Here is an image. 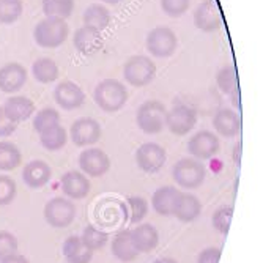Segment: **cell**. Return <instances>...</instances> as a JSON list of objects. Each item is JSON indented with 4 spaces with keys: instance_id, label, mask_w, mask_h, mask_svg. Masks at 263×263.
Segmentation results:
<instances>
[{
    "instance_id": "83f0119b",
    "label": "cell",
    "mask_w": 263,
    "mask_h": 263,
    "mask_svg": "<svg viewBox=\"0 0 263 263\" xmlns=\"http://www.w3.org/2000/svg\"><path fill=\"white\" fill-rule=\"evenodd\" d=\"M22 162V153L13 142H0V171H14Z\"/></svg>"
},
{
    "instance_id": "4fadbf2b",
    "label": "cell",
    "mask_w": 263,
    "mask_h": 263,
    "mask_svg": "<svg viewBox=\"0 0 263 263\" xmlns=\"http://www.w3.org/2000/svg\"><path fill=\"white\" fill-rule=\"evenodd\" d=\"M79 167L90 177H103L110 169V159L100 148H87L79 155Z\"/></svg>"
},
{
    "instance_id": "277c9868",
    "label": "cell",
    "mask_w": 263,
    "mask_h": 263,
    "mask_svg": "<svg viewBox=\"0 0 263 263\" xmlns=\"http://www.w3.org/2000/svg\"><path fill=\"white\" fill-rule=\"evenodd\" d=\"M123 76L133 87H145L156 76V65L150 57L134 55L123 66Z\"/></svg>"
},
{
    "instance_id": "52a82bcc",
    "label": "cell",
    "mask_w": 263,
    "mask_h": 263,
    "mask_svg": "<svg viewBox=\"0 0 263 263\" xmlns=\"http://www.w3.org/2000/svg\"><path fill=\"white\" fill-rule=\"evenodd\" d=\"M145 44H147L148 52L153 57L167 59L175 52L177 46H178V40H177V35L174 33L172 29L161 26V27L153 29L147 35Z\"/></svg>"
},
{
    "instance_id": "60d3db41",
    "label": "cell",
    "mask_w": 263,
    "mask_h": 263,
    "mask_svg": "<svg viewBox=\"0 0 263 263\" xmlns=\"http://www.w3.org/2000/svg\"><path fill=\"white\" fill-rule=\"evenodd\" d=\"M17 125L8 120V117L4 112V107L0 106V137H8L16 131Z\"/></svg>"
},
{
    "instance_id": "8d00e7d4",
    "label": "cell",
    "mask_w": 263,
    "mask_h": 263,
    "mask_svg": "<svg viewBox=\"0 0 263 263\" xmlns=\"http://www.w3.org/2000/svg\"><path fill=\"white\" fill-rule=\"evenodd\" d=\"M17 193L16 181L8 175H0V206L10 205Z\"/></svg>"
},
{
    "instance_id": "ab89813d",
    "label": "cell",
    "mask_w": 263,
    "mask_h": 263,
    "mask_svg": "<svg viewBox=\"0 0 263 263\" xmlns=\"http://www.w3.org/2000/svg\"><path fill=\"white\" fill-rule=\"evenodd\" d=\"M219 260H221L219 248H206L197 257V263H219Z\"/></svg>"
},
{
    "instance_id": "4316f807",
    "label": "cell",
    "mask_w": 263,
    "mask_h": 263,
    "mask_svg": "<svg viewBox=\"0 0 263 263\" xmlns=\"http://www.w3.org/2000/svg\"><path fill=\"white\" fill-rule=\"evenodd\" d=\"M32 74L41 84H51L59 79L60 69H59V65L52 59L40 57L32 65Z\"/></svg>"
},
{
    "instance_id": "f1b7e54d",
    "label": "cell",
    "mask_w": 263,
    "mask_h": 263,
    "mask_svg": "<svg viewBox=\"0 0 263 263\" xmlns=\"http://www.w3.org/2000/svg\"><path fill=\"white\" fill-rule=\"evenodd\" d=\"M40 142L41 145L49 150V152H57V150H62L66 142H68V133L63 126L57 125L51 129H46L44 133L40 134Z\"/></svg>"
},
{
    "instance_id": "ac0fdd59",
    "label": "cell",
    "mask_w": 263,
    "mask_h": 263,
    "mask_svg": "<svg viewBox=\"0 0 263 263\" xmlns=\"http://www.w3.org/2000/svg\"><path fill=\"white\" fill-rule=\"evenodd\" d=\"M51 177H52L51 165L44 161H41V159L30 161L22 171L24 183L32 189H40V187L46 186L51 181Z\"/></svg>"
},
{
    "instance_id": "7a4b0ae2",
    "label": "cell",
    "mask_w": 263,
    "mask_h": 263,
    "mask_svg": "<svg viewBox=\"0 0 263 263\" xmlns=\"http://www.w3.org/2000/svg\"><path fill=\"white\" fill-rule=\"evenodd\" d=\"M69 35V27L62 17H46L36 24L33 36L38 46L54 49L62 46Z\"/></svg>"
},
{
    "instance_id": "d6986e66",
    "label": "cell",
    "mask_w": 263,
    "mask_h": 263,
    "mask_svg": "<svg viewBox=\"0 0 263 263\" xmlns=\"http://www.w3.org/2000/svg\"><path fill=\"white\" fill-rule=\"evenodd\" d=\"M74 47L84 55H91L95 52L101 51L103 47V36L101 32L91 27H81L74 32L73 36Z\"/></svg>"
},
{
    "instance_id": "cb8c5ba5",
    "label": "cell",
    "mask_w": 263,
    "mask_h": 263,
    "mask_svg": "<svg viewBox=\"0 0 263 263\" xmlns=\"http://www.w3.org/2000/svg\"><path fill=\"white\" fill-rule=\"evenodd\" d=\"M63 255L68 263H90L93 251H90L81 240V236L71 235L63 243Z\"/></svg>"
},
{
    "instance_id": "f6af8a7d",
    "label": "cell",
    "mask_w": 263,
    "mask_h": 263,
    "mask_svg": "<svg viewBox=\"0 0 263 263\" xmlns=\"http://www.w3.org/2000/svg\"><path fill=\"white\" fill-rule=\"evenodd\" d=\"M104 4H109V5H117V4H120L122 0H103Z\"/></svg>"
},
{
    "instance_id": "6da1fadb",
    "label": "cell",
    "mask_w": 263,
    "mask_h": 263,
    "mask_svg": "<svg viewBox=\"0 0 263 263\" xmlns=\"http://www.w3.org/2000/svg\"><path fill=\"white\" fill-rule=\"evenodd\" d=\"M93 100L104 112H117L126 104L128 90L120 81L104 79L95 88Z\"/></svg>"
},
{
    "instance_id": "603a6c76",
    "label": "cell",
    "mask_w": 263,
    "mask_h": 263,
    "mask_svg": "<svg viewBox=\"0 0 263 263\" xmlns=\"http://www.w3.org/2000/svg\"><path fill=\"white\" fill-rule=\"evenodd\" d=\"M134 246L139 252H152L159 243V233L152 224H140L131 230Z\"/></svg>"
},
{
    "instance_id": "7402d4cb",
    "label": "cell",
    "mask_w": 263,
    "mask_h": 263,
    "mask_svg": "<svg viewBox=\"0 0 263 263\" xmlns=\"http://www.w3.org/2000/svg\"><path fill=\"white\" fill-rule=\"evenodd\" d=\"M202 213V203L200 200L193 194H180L178 200L174 208V214L181 222H193L196 221Z\"/></svg>"
},
{
    "instance_id": "7bdbcfd3",
    "label": "cell",
    "mask_w": 263,
    "mask_h": 263,
    "mask_svg": "<svg viewBox=\"0 0 263 263\" xmlns=\"http://www.w3.org/2000/svg\"><path fill=\"white\" fill-rule=\"evenodd\" d=\"M243 143L241 142H238L236 143V147L233 148V162L236 164V165H241V147Z\"/></svg>"
},
{
    "instance_id": "d590c367",
    "label": "cell",
    "mask_w": 263,
    "mask_h": 263,
    "mask_svg": "<svg viewBox=\"0 0 263 263\" xmlns=\"http://www.w3.org/2000/svg\"><path fill=\"white\" fill-rule=\"evenodd\" d=\"M128 210H129V222H140L148 213V203L140 196H131L128 199Z\"/></svg>"
},
{
    "instance_id": "1f68e13d",
    "label": "cell",
    "mask_w": 263,
    "mask_h": 263,
    "mask_svg": "<svg viewBox=\"0 0 263 263\" xmlns=\"http://www.w3.org/2000/svg\"><path fill=\"white\" fill-rule=\"evenodd\" d=\"M57 125H60V115L54 107L41 109L33 118V128L38 134L44 133L46 129H51Z\"/></svg>"
},
{
    "instance_id": "e575fe53",
    "label": "cell",
    "mask_w": 263,
    "mask_h": 263,
    "mask_svg": "<svg viewBox=\"0 0 263 263\" xmlns=\"http://www.w3.org/2000/svg\"><path fill=\"white\" fill-rule=\"evenodd\" d=\"M232 218H233V206L232 205H222L216 211L213 213V227L216 229L219 233L227 235L232 226Z\"/></svg>"
},
{
    "instance_id": "4dcf8cb0",
    "label": "cell",
    "mask_w": 263,
    "mask_h": 263,
    "mask_svg": "<svg viewBox=\"0 0 263 263\" xmlns=\"http://www.w3.org/2000/svg\"><path fill=\"white\" fill-rule=\"evenodd\" d=\"M81 240H82V243H84L90 251L95 252V251L103 249V248L107 245V241H109V235H107L106 232L97 229L95 226H87V227L84 229L82 235H81Z\"/></svg>"
},
{
    "instance_id": "44dd1931",
    "label": "cell",
    "mask_w": 263,
    "mask_h": 263,
    "mask_svg": "<svg viewBox=\"0 0 263 263\" xmlns=\"http://www.w3.org/2000/svg\"><path fill=\"white\" fill-rule=\"evenodd\" d=\"M180 194L181 193L174 186H161L159 189H156L152 199L155 211L161 214V216H172Z\"/></svg>"
},
{
    "instance_id": "ffe728a7",
    "label": "cell",
    "mask_w": 263,
    "mask_h": 263,
    "mask_svg": "<svg viewBox=\"0 0 263 263\" xmlns=\"http://www.w3.org/2000/svg\"><path fill=\"white\" fill-rule=\"evenodd\" d=\"M213 126L224 137H235L241 131V117L232 109H221L213 117Z\"/></svg>"
},
{
    "instance_id": "f35d334b",
    "label": "cell",
    "mask_w": 263,
    "mask_h": 263,
    "mask_svg": "<svg viewBox=\"0 0 263 263\" xmlns=\"http://www.w3.org/2000/svg\"><path fill=\"white\" fill-rule=\"evenodd\" d=\"M17 252V240L16 236L7 230H0V261L5 257Z\"/></svg>"
},
{
    "instance_id": "8fae6325",
    "label": "cell",
    "mask_w": 263,
    "mask_h": 263,
    "mask_svg": "<svg viewBox=\"0 0 263 263\" xmlns=\"http://www.w3.org/2000/svg\"><path fill=\"white\" fill-rule=\"evenodd\" d=\"M54 100L59 107L65 110H74L85 103V93L76 82L63 81L54 88Z\"/></svg>"
},
{
    "instance_id": "f546056e",
    "label": "cell",
    "mask_w": 263,
    "mask_h": 263,
    "mask_svg": "<svg viewBox=\"0 0 263 263\" xmlns=\"http://www.w3.org/2000/svg\"><path fill=\"white\" fill-rule=\"evenodd\" d=\"M74 10V0H43L46 17H69Z\"/></svg>"
},
{
    "instance_id": "d6a6232c",
    "label": "cell",
    "mask_w": 263,
    "mask_h": 263,
    "mask_svg": "<svg viewBox=\"0 0 263 263\" xmlns=\"http://www.w3.org/2000/svg\"><path fill=\"white\" fill-rule=\"evenodd\" d=\"M218 87L222 93L230 95L233 90L238 88V76H236V68L233 65H227L221 68L216 74Z\"/></svg>"
},
{
    "instance_id": "ee69618b",
    "label": "cell",
    "mask_w": 263,
    "mask_h": 263,
    "mask_svg": "<svg viewBox=\"0 0 263 263\" xmlns=\"http://www.w3.org/2000/svg\"><path fill=\"white\" fill-rule=\"evenodd\" d=\"M153 263H178V261L174 260V258H171V257H162V258H158V260L153 261Z\"/></svg>"
},
{
    "instance_id": "836d02e7",
    "label": "cell",
    "mask_w": 263,
    "mask_h": 263,
    "mask_svg": "<svg viewBox=\"0 0 263 263\" xmlns=\"http://www.w3.org/2000/svg\"><path fill=\"white\" fill-rule=\"evenodd\" d=\"M22 0H0V22L14 24L22 14Z\"/></svg>"
},
{
    "instance_id": "5b68a950",
    "label": "cell",
    "mask_w": 263,
    "mask_h": 263,
    "mask_svg": "<svg viewBox=\"0 0 263 263\" xmlns=\"http://www.w3.org/2000/svg\"><path fill=\"white\" fill-rule=\"evenodd\" d=\"M167 109L159 101H147L143 103L136 115L137 126L145 134H158L162 131L165 125Z\"/></svg>"
},
{
    "instance_id": "ba28073f",
    "label": "cell",
    "mask_w": 263,
    "mask_h": 263,
    "mask_svg": "<svg viewBox=\"0 0 263 263\" xmlns=\"http://www.w3.org/2000/svg\"><path fill=\"white\" fill-rule=\"evenodd\" d=\"M197 123V110L186 104H178L165 115V125L175 136H184L194 129Z\"/></svg>"
},
{
    "instance_id": "2e32d148",
    "label": "cell",
    "mask_w": 263,
    "mask_h": 263,
    "mask_svg": "<svg viewBox=\"0 0 263 263\" xmlns=\"http://www.w3.org/2000/svg\"><path fill=\"white\" fill-rule=\"evenodd\" d=\"M2 107L5 115L8 117V120H11L16 125L29 120L35 112V103L27 97H21V95L10 97Z\"/></svg>"
},
{
    "instance_id": "d4e9b609",
    "label": "cell",
    "mask_w": 263,
    "mask_h": 263,
    "mask_svg": "<svg viewBox=\"0 0 263 263\" xmlns=\"http://www.w3.org/2000/svg\"><path fill=\"white\" fill-rule=\"evenodd\" d=\"M112 254L120 261H133L139 251L134 246L131 230H120L112 240Z\"/></svg>"
},
{
    "instance_id": "484cf974",
    "label": "cell",
    "mask_w": 263,
    "mask_h": 263,
    "mask_svg": "<svg viewBox=\"0 0 263 263\" xmlns=\"http://www.w3.org/2000/svg\"><path fill=\"white\" fill-rule=\"evenodd\" d=\"M82 21H84L85 27H91V29H97L101 32L109 27V24L112 21V14L106 7L93 4V5L87 7V10L84 11Z\"/></svg>"
},
{
    "instance_id": "5bb4252c",
    "label": "cell",
    "mask_w": 263,
    "mask_h": 263,
    "mask_svg": "<svg viewBox=\"0 0 263 263\" xmlns=\"http://www.w3.org/2000/svg\"><path fill=\"white\" fill-rule=\"evenodd\" d=\"M194 26L206 33H211L221 27V14L214 0H203L194 11Z\"/></svg>"
},
{
    "instance_id": "8992f818",
    "label": "cell",
    "mask_w": 263,
    "mask_h": 263,
    "mask_svg": "<svg viewBox=\"0 0 263 263\" xmlns=\"http://www.w3.org/2000/svg\"><path fill=\"white\" fill-rule=\"evenodd\" d=\"M43 214H44L46 222L49 226H52L55 229H63L74 221L76 206L69 199L54 197L46 203Z\"/></svg>"
},
{
    "instance_id": "74e56055",
    "label": "cell",
    "mask_w": 263,
    "mask_h": 263,
    "mask_svg": "<svg viewBox=\"0 0 263 263\" xmlns=\"http://www.w3.org/2000/svg\"><path fill=\"white\" fill-rule=\"evenodd\" d=\"M189 4L191 0H161V8L167 16L180 17L187 11Z\"/></svg>"
},
{
    "instance_id": "9c48e42d",
    "label": "cell",
    "mask_w": 263,
    "mask_h": 263,
    "mask_svg": "<svg viewBox=\"0 0 263 263\" xmlns=\"http://www.w3.org/2000/svg\"><path fill=\"white\" fill-rule=\"evenodd\" d=\"M165 159H167L165 150L155 142L142 143L136 152L137 165L145 174L159 172V169H162V165L165 164Z\"/></svg>"
},
{
    "instance_id": "7c38bea8",
    "label": "cell",
    "mask_w": 263,
    "mask_h": 263,
    "mask_svg": "<svg viewBox=\"0 0 263 263\" xmlns=\"http://www.w3.org/2000/svg\"><path fill=\"white\" fill-rule=\"evenodd\" d=\"M219 137L206 129L196 133L187 143V150L197 159H210L219 152Z\"/></svg>"
},
{
    "instance_id": "30bf717a",
    "label": "cell",
    "mask_w": 263,
    "mask_h": 263,
    "mask_svg": "<svg viewBox=\"0 0 263 263\" xmlns=\"http://www.w3.org/2000/svg\"><path fill=\"white\" fill-rule=\"evenodd\" d=\"M101 125L95 118H79L71 125V140L76 147L95 145L101 139Z\"/></svg>"
},
{
    "instance_id": "3957f363",
    "label": "cell",
    "mask_w": 263,
    "mask_h": 263,
    "mask_svg": "<svg viewBox=\"0 0 263 263\" xmlns=\"http://www.w3.org/2000/svg\"><path fill=\"white\" fill-rule=\"evenodd\" d=\"M206 171L205 165L194 158H183L180 159L172 169L174 181L186 189H196L205 180Z\"/></svg>"
},
{
    "instance_id": "9a60e30c",
    "label": "cell",
    "mask_w": 263,
    "mask_h": 263,
    "mask_svg": "<svg viewBox=\"0 0 263 263\" xmlns=\"http://www.w3.org/2000/svg\"><path fill=\"white\" fill-rule=\"evenodd\" d=\"M27 82V69L21 63L11 62L0 68V90L4 93H16Z\"/></svg>"
},
{
    "instance_id": "b9f144b4",
    "label": "cell",
    "mask_w": 263,
    "mask_h": 263,
    "mask_svg": "<svg viewBox=\"0 0 263 263\" xmlns=\"http://www.w3.org/2000/svg\"><path fill=\"white\" fill-rule=\"evenodd\" d=\"M0 263H30L29 258L26 255H21V254H13V255H8L5 257Z\"/></svg>"
},
{
    "instance_id": "e0dca14e",
    "label": "cell",
    "mask_w": 263,
    "mask_h": 263,
    "mask_svg": "<svg viewBox=\"0 0 263 263\" xmlns=\"http://www.w3.org/2000/svg\"><path fill=\"white\" fill-rule=\"evenodd\" d=\"M63 194L68 199H84L90 193V180L79 171H69L62 177L60 181Z\"/></svg>"
}]
</instances>
